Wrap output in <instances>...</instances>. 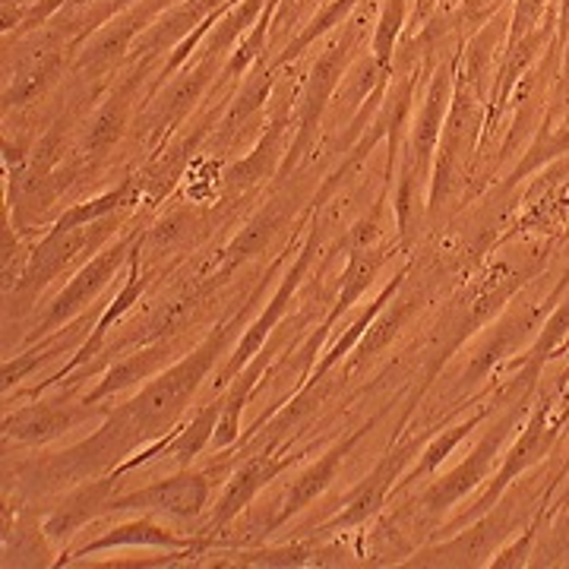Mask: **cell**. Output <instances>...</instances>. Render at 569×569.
I'll return each instance as SVG.
<instances>
[{"label": "cell", "mask_w": 569, "mask_h": 569, "mask_svg": "<svg viewBox=\"0 0 569 569\" xmlns=\"http://www.w3.org/2000/svg\"><path fill=\"white\" fill-rule=\"evenodd\" d=\"M497 402H503L500 396L497 399H490L488 406L481 408V411H475V415H468V421H462V425H452L449 430H440L430 443H427L425 449H421V462L415 466V471L408 475V481H418V478H427V475H433L437 468L447 462L449 456H452V449L459 447L462 440H466L468 433L475 430V427L481 425V421H488L490 415L497 411Z\"/></svg>", "instance_id": "cell-24"}, {"label": "cell", "mask_w": 569, "mask_h": 569, "mask_svg": "<svg viewBox=\"0 0 569 569\" xmlns=\"http://www.w3.org/2000/svg\"><path fill=\"white\" fill-rule=\"evenodd\" d=\"M358 3H361V0H329L323 10H320V13H317L313 20L307 22L305 29H301V32H298L295 39L288 41L282 51H279V54H276V58H272L269 63H272V67L279 70V67H288V63L298 61V58L305 54L310 44H317V41L323 39V36H329V32H332L336 26H342V22L351 17V10H355Z\"/></svg>", "instance_id": "cell-23"}, {"label": "cell", "mask_w": 569, "mask_h": 569, "mask_svg": "<svg viewBox=\"0 0 569 569\" xmlns=\"http://www.w3.org/2000/svg\"><path fill=\"white\" fill-rule=\"evenodd\" d=\"M526 402H529V396L509 399L507 406H503V411H500V418H497V425H490L488 430H485V437L478 440V447L471 449L466 459L452 468V471L440 475V478H437L411 507L418 509V512H425V516H443V512H449L462 497H468L471 490L478 488L481 481H488L490 468L497 462L500 449H503V443L509 440V433L519 427V418H522V411H526Z\"/></svg>", "instance_id": "cell-4"}, {"label": "cell", "mask_w": 569, "mask_h": 569, "mask_svg": "<svg viewBox=\"0 0 569 569\" xmlns=\"http://www.w3.org/2000/svg\"><path fill=\"white\" fill-rule=\"evenodd\" d=\"M209 500V481L206 475H190L181 471L168 481H156L149 488L133 490L127 497L108 500V512H127V509H140V512H164L174 519H197L203 512Z\"/></svg>", "instance_id": "cell-10"}, {"label": "cell", "mask_w": 569, "mask_h": 569, "mask_svg": "<svg viewBox=\"0 0 569 569\" xmlns=\"http://www.w3.org/2000/svg\"><path fill=\"white\" fill-rule=\"evenodd\" d=\"M222 408H224V396L222 399H216V402H209V406L190 421V425L183 427L181 433L168 443V447H162L164 456H174L181 466H187V462H193L200 452H203L209 443H212V437H216V427H219V418H222Z\"/></svg>", "instance_id": "cell-30"}, {"label": "cell", "mask_w": 569, "mask_h": 569, "mask_svg": "<svg viewBox=\"0 0 569 569\" xmlns=\"http://www.w3.org/2000/svg\"><path fill=\"white\" fill-rule=\"evenodd\" d=\"M114 478H104V481H96V485H86L73 497H67L61 507L51 512V519L44 522V535L48 538H67L77 529H82L92 516H99L108 507V493L114 488Z\"/></svg>", "instance_id": "cell-21"}, {"label": "cell", "mask_w": 569, "mask_h": 569, "mask_svg": "<svg viewBox=\"0 0 569 569\" xmlns=\"http://www.w3.org/2000/svg\"><path fill=\"white\" fill-rule=\"evenodd\" d=\"M440 3H443V0H440Z\"/></svg>", "instance_id": "cell-45"}, {"label": "cell", "mask_w": 569, "mask_h": 569, "mask_svg": "<svg viewBox=\"0 0 569 569\" xmlns=\"http://www.w3.org/2000/svg\"><path fill=\"white\" fill-rule=\"evenodd\" d=\"M276 7H279V0H272L269 7L263 10V17L257 20V26L247 32L241 44H234V51H231V58L224 61L222 73H219V86L224 82H234L247 77L257 63L266 61V41H269V32H272V17H276Z\"/></svg>", "instance_id": "cell-27"}, {"label": "cell", "mask_w": 569, "mask_h": 569, "mask_svg": "<svg viewBox=\"0 0 569 569\" xmlns=\"http://www.w3.org/2000/svg\"><path fill=\"white\" fill-rule=\"evenodd\" d=\"M326 550L301 548V545H295V548L257 550V553H238V557H241L244 563H260V567H307V563H310V557H320V553H326Z\"/></svg>", "instance_id": "cell-40"}, {"label": "cell", "mask_w": 569, "mask_h": 569, "mask_svg": "<svg viewBox=\"0 0 569 569\" xmlns=\"http://www.w3.org/2000/svg\"><path fill=\"white\" fill-rule=\"evenodd\" d=\"M553 0H512V17H509L507 44L526 39L531 29H538L541 20L550 13Z\"/></svg>", "instance_id": "cell-37"}, {"label": "cell", "mask_w": 569, "mask_h": 569, "mask_svg": "<svg viewBox=\"0 0 569 569\" xmlns=\"http://www.w3.org/2000/svg\"><path fill=\"white\" fill-rule=\"evenodd\" d=\"M516 529V507H497L485 512L481 519L468 522L466 531H456V538L447 545L421 550L411 567H481L490 563L493 548H500Z\"/></svg>", "instance_id": "cell-6"}, {"label": "cell", "mask_w": 569, "mask_h": 569, "mask_svg": "<svg viewBox=\"0 0 569 569\" xmlns=\"http://www.w3.org/2000/svg\"><path fill=\"white\" fill-rule=\"evenodd\" d=\"M282 219H284L282 206H272V209H263L260 216H253V219L241 228V234H238V238L228 244V250H224L222 272H231L238 263H244V260H250V257L263 253L266 244L272 241V234L279 231Z\"/></svg>", "instance_id": "cell-28"}, {"label": "cell", "mask_w": 569, "mask_h": 569, "mask_svg": "<svg viewBox=\"0 0 569 569\" xmlns=\"http://www.w3.org/2000/svg\"><path fill=\"white\" fill-rule=\"evenodd\" d=\"M111 234V228L108 224H82V228H70V231H61V228H51L48 231V238L36 247V253H32V260L26 266V272H22V282L17 291H26L29 298L41 291L44 284L51 282L58 272H61L63 266L70 263L77 253H80L82 247L89 244H102L104 238Z\"/></svg>", "instance_id": "cell-13"}, {"label": "cell", "mask_w": 569, "mask_h": 569, "mask_svg": "<svg viewBox=\"0 0 569 569\" xmlns=\"http://www.w3.org/2000/svg\"><path fill=\"white\" fill-rule=\"evenodd\" d=\"M171 3L174 0H140V3H130L114 20L104 22L102 29L92 36V41L82 44L80 51H77L73 70L77 73H102L108 67H114L121 58H130L133 41L140 39L142 32L162 17L164 7H171Z\"/></svg>", "instance_id": "cell-8"}, {"label": "cell", "mask_w": 569, "mask_h": 569, "mask_svg": "<svg viewBox=\"0 0 569 569\" xmlns=\"http://www.w3.org/2000/svg\"><path fill=\"white\" fill-rule=\"evenodd\" d=\"M82 326H86V320H82L80 326H70L63 336H54V339H48L44 346L32 348L29 355H20V358H13V361H7L3 365V387L10 389L13 383H20L26 373H32L36 367L44 365V361H51V358H58L63 348H70L77 339H80Z\"/></svg>", "instance_id": "cell-36"}, {"label": "cell", "mask_w": 569, "mask_h": 569, "mask_svg": "<svg viewBox=\"0 0 569 569\" xmlns=\"http://www.w3.org/2000/svg\"><path fill=\"white\" fill-rule=\"evenodd\" d=\"M272 86H276V67L266 61L257 63V67L247 73L241 92L228 102V111H224L222 118L224 133H234L238 127H244V123L263 108L266 99H269V92H272Z\"/></svg>", "instance_id": "cell-26"}, {"label": "cell", "mask_w": 569, "mask_h": 569, "mask_svg": "<svg viewBox=\"0 0 569 569\" xmlns=\"http://www.w3.org/2000/svg\"><path fill=\"white\" fill-rule=\"evenodd\" d=\"M383 263H387V253H383V250L361 247V250H351V253H348V266H346V272H342V291H339V301H336V307H332V313L326 317L323 329L310 339L305 358H310V351L320 346V339L326 336V329L336 323V320L346 313L348 307L355 305V301L365 295L367 288L373 284V279H377V272L383 269Z\"/></svg>", "instance_id": "cell-20"}, {"label": "cell", "mask_w": 569, "mask_h": 569, "mask_svg": "<svg viewBox=\"0 0 569 569\" xmlns=\"http://www.w3.org/2000/svg\"><path fill=\"white\" fill-rule=\"evenodd\" d=\"M567 152H569V123H563V127H557V130H553L548 118H545L541 130H538V133H535V140L529 142V149H526L522 162L509 171L503 190H512L516 183L526 181V178H529V174H535V171H541L545 164L563 159Z\"/></svg>", "instance_id": "cell-25"}, {"label": "cell", "mask_w": 569, "mask_h": 569, "mask_svg": "<svg viewBox=\"0 0 569 569\" xmlns=\"http://www.w3.org/2000/svg\"><path fill=\"white\" fill-rule=\"evenodd\" d=\"M288 111H279L272 123L266 127V133L257 142V149L241 159L238 164H231L228 171H224V187H228V193H247L250 187H257L260 181H266L269 174H276V168L279 162H284V137H288Z\"/></svg>", "instance_id": "cell-17"}, {"label": "cell", "mask_w": 569, "mask_h": 569, "mask_svg": "<svg viewBox=\"0 0 569 569\" xmlns=\"http://www.w3.org/2000/svg\"><path fill=\"white\" fill-rule=\"evenodd\" d=\"M557 3V44H567L569 39V0H553Z\"/></svg>", "instance_id": "cell-43"}, {"label": "cell", "mask_w": 569, "mask_h": 569, "mask_svg": "<svg viewBox=\"0 0 569 569\" xmlns=\"http://www.w3.org/2000/svg\"><path fill=\"white\" fill-rule=\"evenodd\" d=\"M418 449H421V440H408V443H402V447L389 449L387 456H383V462L373 468L358 488L348 493L346 509H342L336 519L323 522L317 531L355 529V526L367 522L370 516H377L380 507L387 503L389 490H392V481L399 478V471L406 468V462L415 456V452H418Z\"/></svg>", "instance_id": "cell-11"}, {"label": "cell", "mask_w": 569, "mask_h": 569, "mask_svg": "<svg viewBox=\"0 0 569 569\" xmlns=\"http://www.w3.org/2000/svg\"><path fill=\"white\" fill-rule=\"evenodd\" d=\"M507 3L512 0H459L456 7H452V17H456V26H459V32H468V36H475L485 22H490Z\"/></svg>", "instance_id": "cell-38"}, {"label": "cell", "mask_w": 569, "mask_h": 569, "mask_svg": "<svg viewBox=\"0 0 569 569\" xmlns=\"http://www.w3.org/2000/svg\"><path fill=\"white\" fill-rule=\"evenodd\" d=\"M567 339H569V295H560V298H557V307L550 310V317L545 320V326H541L538 339L531 342V348L526 351V358H522V361H516V367H526V370L541 373L545 361L553 358V351H557V348L567 346Z\"/></svg>", "instance_id": "cell-31"}, {"label": "cell", "mask_w": 569, "mask_h": 569, "mask_svg": "<svg viewBox=\"0 0 569 569\" xmlns=\"http://www.w3.org/2000/svg\"><path fill=\"white\" fill-rule=\"evenodd\" d=\"M164 355H168V346L149 348V351H142V355H130L123 365L111 367V373L104 377V383H99L96 392H89V396H86V406H96V402L104 399V396H111V392H118V389L130 387V383H137V380H146L149 373H156V367H162Z\"/></svg>", "instance_id": "cell-33"}, {"label": "cell", "mask_w": 569, "mask_h": 569, "mask_svg": "<svg viewBox=\"0 0 569 569\" xmlns=\"http://www.w3.org/2000/svg\"><path fill=\"white\" fill-rule=\"evenodd\" d=\"M541 519H545V509L531 519V526L522 531V541H516L512 548L500 550L493 560H490V567L493 569H512V567H526V557L531 553V545H535V538H538V529H541Z\"/></svg>", "instance_id": "cell-41"}, {"label": "cell", "mask_w": 569, "mask_h": 569, "mask_svg": "<svg viewBox=\"0 0 569 569\" xmlns=\"http://www.w3.org/2000/svg\"><path fill=\"white\" fill-rule=\"evenodd\" d=\"M133 241H137V231H133L130 238L118 241L114 247H108V250L99 253L89 266H82L80 272H77V279L67 284L61 295L54 298V305L48 307L39 332H48V329H54V326L67 323L77 310H82V307L89 305V301L102 291L104 284H108V279L118 272V266L133 253Z\"/></svg>", "instance_id": "cell-12"}, {"label": "cell", "mask_w": 569, "mask_h": 569, "mask_svg": "<svg viewBox=\"0 0 569 569\" xmlns=\"http://www.w3.org/2000/svg\"><path fill=\"white\" fill-rule=\"evenodd\" d=\"M288 466H291V456L276 459L272 452H260V456L247 459L244 466L231 475V481H228V488H224L222 500H219V509H216L209 529H224L231 519H238L241 509L250 507V500H253V497H257V493Z\"/></svg>", "instance_id": "cell-14"}, {"label": "cell", "mask_w": 569, "mask_h": 569, "mask_svg": "<svg viewBox=\"0 0 569 569\" xmlns=\"http://www.w3.org/2000/svg\"><path fill=\"white\" fill-rule=\"evenodd\" d=\"M86 3H92V0H36V7L29 10V17H26L20 29L13 32V39H22V36H29V32H39V29H44L61 10L63 13H67V10H80ZM7 39H10V36H7Z\"/></svg>", "instance_id": "cell-39"}, {"label": "cell", "mask_w": 569, "mask_h": 569, "mask_svg": "<svg viewBox=\"0 0 569 569\" xmlns=\"http://www.w3.org/2000/svg\"><path fill=\"white\" fill-rule=\"evenodd\" d=\"M373 425V421H370ZM370 425L361 427V430H355L348 440H342V443H336V447L326 452L320 462H313V466L307 468V471H301L298 475V481L288 488V493H284V503L282 509H279V516L272 519V526L269 529H279V526H284L295 512H301V509H307L320 493H323L329 485H332V478H336V471L342 468V462H346V456L355 449V443L365 437L367 430H370Z\"/></svg>", "instance_id": "cell-15"}, {"label": "cell", "mask_w": 569, "mask_h": 569, "mask_svg": "<svg viewBox=\"0 0 569 569\" xmlns=\"http://www.w3.org/2000/svg\"><path fill=\"white\" fill-rule=\"evenodd\" d=\"M310 3H317V0H279L276 17H272V39H282L284 29L301 20V13H305Z\"/></svg>", "instance_id": "cell-42"}, {"label": "cell", "mask_w": 569, "mask_h": 569, "mask_svg": "<svg viewBox=\"0 0 569 569\" xmlns=\"http://www.w3.org/2000/svg\"><path fill=\"white\" fill-rule=\"evenodd\" d=\"M137 178H123L114 190H108L102 193L99 200H92V203H77L70 206L67 212H63L61 219L54 222V228H61V231H70V228H82V224H92L99 222L102 216H108L111 209H118V206L127 203V197H130V190L137 187Z\"/></svg>", "instance_id": "cell-35"}, {"label": "cell", "mask_w": 569, "mask_h": 569, "mask_svg": "<svg viewBox=\"0 0 569 569\" xmlns=\"http://www.w3.org/2000/svg\"><path fill=\"white\" fill-rule=\"evenodd\" d=\"M222 58L224 54H216V51H200V61L178 73L152 99V104L146 108V127H149L152 140H162L164 130L178 127L193 111V104L203 99L206 89L222 73Z\"/></svg>", "instance_id": "cell-9"}, {"label": "cell", "mask_w": 569, "mask_h": 569, "mask_svg": "<svg viewBox=\"0 0 569 569\" xmlns=\"http://www.w3.org/2000/svg\"><path fill=\"white\" fill-rule=\"evenodd\" d=\"M456 54L452 51L447 61H440L433 67V77L427 86L425 104L421 111L415 114L411 121V133L406 142V164H402V174L408 178H427V164L433 162V152H437V142L443 133V121H447L449 102H452V82H456Z\"/></svg>", "instance_id": "cell-7"}, {"label": "cell", "mask_w": 569, "mask_h": 569, "mask_svg": "<svg viewBox=\"0 0 569 569\" xmlns=\"http://www.w3.org/2000/svg\"><path fill=\"white\" fill-rule=\"evenodd\" d=\"M418 291H411L406 298H399L392 307H383V317L377 320L373 317V323L367 326V336L361 339V346H358V358L365 361V358H373L380 348H387L399 332H402V326L408 323V317L418 310Z\"/></svg>", "instance_id": "cell-32"}, {"label": "cell", "mask_w": 569, "mask_h": 569, "mask_svg": "<svg viewBox=\"0 0 569 569\" xmlns=\"http://www.w3.org/2000/svg\"><path fill=\"white\" fill-rule=\"evenodd\" d=\"M567 389H569V370L560 377V380H557V392H567Z\"/></svg>", "instance_id": "cell-44"}, {"label": "cell", "mask_w": 569, "mask_h": 569, "mask_svg": "<svg viewBox=\"0 0 569 569\" xmlns=\"http://www.w3.org/2000/svg\"><path fill=\"white\" fill-rule=\"evenodd\" d=\"M361 36H365V20L348 22L346 32L332 41L323 54L313 61V67H310V73H307L305 80V92H301V102H298V123H295L298 127V137H295L288 156H284L282 174L291 171L298 164V159L310 149V142H313V137H317V130H320V123L326 118V108L332 104L339 86L346 80L348 67L358 58Z\"/></svg>", "instance_id": "cell-3"}, {"label": "cell", "mask_w": 569, "mask_h": 569, "mask_svg": "<svg viewBox=\"0 0 569 569\" xmlns=\"http://www.w3.org/2000/svg\"><path fill=\"white\" fill-rule=\"evenodd\" d=\"M142 284H146V282H142V276H140V244H137V247H133V253H130V279H127V284H123V291L118 295V298H114V305L104 310L102 320L96 323V332H92V339H89V342L82 346L80 355H77V361L67 367V370H61V373H58L54 380H63V373H70V370H73L77 365H86V361H89V358L96 355V348L102 346L108 326L114 323V320H121L123 313H127V310L133 307V301H140Z\"/></svg>", "instance_id": "cell-29"}, {"label": "cell", "mask_w": 569, "mask_h": 569, "mask_svg": "<svg viewBox=\"0 0 569 569\" xmlns=\"http://www.w3.org/2000/svg\"><path fill=\"white\" fill-rule=\"evenodd\" d=\"M485 121H488V99L456 73L452 82V102H449L447 121H443V133L433 152V171H430V197H427V209L430 216H437L443 203L449 200L452 187L468 178L471 171V159L481 149V133H485Z\"/></svg>", "instance_id": "cell-1"}, {"label": "cell", "mask_w": 569, "mask_h": 569, "mask_svg": "<svg viewBox=\"0 0 569 569\" xmlns=\"http://www.w3.org/2000/svg\"><path fill=\"white\" fill-rule=\"evenodd\" d=\"M560 427H563V418H560V421H550L548 399L531 408L529 425L522 427V437H519V440L512 443V449L503 456V466H500V471L493 475L490 488L485 490V493H481V500L468 509V512H462L452 526H468V522L481 519L485 512H490V509L497 507V503L503 500V493H507L509 485L548 456L550 447H553V440L560 437Z\"/></svg>", "instance_id": "cell-5"}, {"label": "cell", "mask_w": 569, "mask_h": 569, "mask_svg": "<svg viewBox=\"0 0 569 569\" xmlns=\"http://www.w3.org/2000/svg\"><path fill=\"white\" fill-rule=\"evenodd\" d=\"M137 545H146V548H193L203 550V541H183L178 535H171L162 526L156 522H146V519H137V522H127V526H118L111 529L102 538L89 541L86 548L77 550V557H89V553H99V550L111 548H137Z\"/></svg>", "instance_id": "cell-22"}, {"label": "cell", "mask_w": 569, "mask_h": 569, "mask_svg": "<svg viewBox=\"0 0 569 569\" xmlns=\"http://www.w3.org/2000/svg\"><path fill=\"white\" fill-rule=\"evenodd\" d=\"M80 418L82 411H77L73 406L36 402V406H26L13 415H7L3 430H7V437H13L20 443H44V440H54L63 430H70Z\"/></svg>", "instance_id": "cell-19"}, {"label": "cell", "mask_w": 569, "mask_h": 569, "mask_svg": "<svg viewBox=\"0 0 569 569\" xmlns=\"http://www.w3.org/2000/svg\"><path fill=\"white\" fill-rule=\"evenodd\" d=\"M408 0H383L380 7V17L373 26V36H370V58L377 61V67L392 70V54H396V41L402 36V26H406Z\"/></svg>", "instance_id": "cell-34"}, {"label": "cell", "mask_w": 569, "mask_h": 569, "mask_svg": "<svg viewBox=\"0 0 569 569\" xmlns=\"http://www.w3.org/2000/svg\"><path fill=\"white\" fill-rule=\"evenodd\" d=\"M142 70H146V63H140V70H133L130 80L118 86L114 96L96 111V118L89 121L86 137H82V159H104L114 149V142L121 140L127 130V118H130V96L140 86Z\"/></svg>", "instance_id": "cell-18"}, {"label": "cell", "mask_w": 569, "mask_h": 569, "mask_svg": "<svg viewBox=\"0 0 569 569\" xmlns=\"http://www.w3.org/2000/svg\"><path fill=\"white\" fill-rule=\"evenodd\" d=\"M313 253H317V234L307 241V247L301 250V260L291 266V272L284 276L282 284H279V291H276V298L269 301V307H266V313L257 320V323L247 329V336L241 339V346H238V351L231 355V361H228V367H224V380H231L241 367H247V361L260 351V346L266 342V336L272 332V326L282 320L284 307H288V301H291V295H295V288H298V282H301V276L307 272V266H310V260H313Z\"/></svg>", "instance_id": "cell-16"}, {"label": "cell", "mask_w": 569, "mask_h": 569, "mask_svg": "<svg viewBox=\"0 0 569 569\" xmlns=\"http://www.w3.org/2000/svg\"><path fill=\"white\" fill-rule=\"evenodd\" d=\"M224 336H228L224 329L212 332L193 355H187L183 361L168 367L159 380L142 387L137 399H130L127 406L118 408L123 415V421L133 427V433L140 437V443L146 437H159L164 427H171V421L181 415L183 406L190 402V396L200 387V380L209 373V367H212L219 348H222Z\"/></svg>", "instance_id": "cell-2"}]
</instances>
